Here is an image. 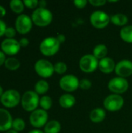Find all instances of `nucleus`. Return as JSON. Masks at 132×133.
<instances>
[{
    "instance_id": "f257e3e1",
    "label": "nucleus",
    "mask_w": 132,
    "mask_h": 133,
    "mask_svg": "<svg viewBox=\"0 0 132 133\" xmlns=\"http://www.w3.org/2000/svg\"><path fill=\"white\" fill-rule=\"evenodd\" d=\"M33 23L37 26L44 27L48 26L53 19L51 12L46 8H37L36 9L31 16Z\"/></svg>"
},
{
    "instance_id": "f03ea898",
    "label": "nucleus",
    "mask_w": 132,
    "mask_h": 133,
    "mask_svg": "<svg viewBox=\"0 0 132 133\" xmlns=\"http://www.w3.org/2000/svg\"><path fill=\"white\" fill-rule=\"evenodd\" d=\"M60 45L56 37H49L42 41L40 44V51L45 56H52L59 51Z\"/></svg>"
},
{
    "instance_id": "7ed1b4c3",
    "label": "nucleus",
    "mask_w": 132,
    "mask_h": 133,
    "mask_svg": "<svg viewBox=\"0 0 132 133\" xmlns=\"http://www.w3.org/2000/svg\"><path fill=\"white\" fill-rule=\"evenodd\" d=\"M40 104V98L35 91H26L21 98V104L23 108L26 111H33Z\"/></svg>"
},
{
    "instance_id": "20e7f679",
    "label": "nucleus",
    "mask_w": 132,
    "mask_h": 133,
    "mask_svg": "<svg viewBox=\"0 0 132 133\" xmlns=\"http://www.w3.org/2000/svg\"><path fill=\"white\" fill-rule=\"evenodd\" d=\"M110 22V17L109 15L100 10L93 12L90 16V23L95 28L103 29L109 24Z\"/></svg>"
},
{
    "instance_id": "39448f33",
    "label": "nucleus",
    "mask_w": 132,
    "mask_h": 133,
    "mask_svg": "<svg viewBox=\"0 0 132 133\" xmlns=\"http://www.w3.org/2000/svg\"><path fill=\"white\" fill-rule=\"evenodd\" d=\"M99 65V60L93 55H85L79 60L80 69L86 73L94 72Z\"/></svg>"
},
{
    "instance_id": "423d86ee",
    "label": "nucleus",
    "mask_w": 132,
    "mask_h": 133,
    "mask_svg": "<svg viewBox=\"0 0 132 133\" xmlns=\"http://www.w3.org/2000/svg\"><path fill=\"white\" fill-rule=\"evenodd\" d=\"M21 101L20 94L15 90H9L3 93L0 98V101L2 105L6 108H14L19 104Z\"/></svg>"
},
{
    "instance_id": "0eeeda50",
    "label": "nucleus",
    "mask_w": 132,
    "mask_h": 133,
    "mask_svg": "<svg viewBox=\"0 0 132 133\" xmlns=\"http://www.w3.org/2000/svg\"><path fill=\"white\" fill-rule=\"evenodd\" d=\"M124 103V99L121 95L113 94L105 98L103 101V106L107 111L115 112L122 108Z\"/></svg>"
},
{
    "instance_id": "6e6552de",
    "label": "nucleus",
    "mask_w": 132,
    "mask_h": 133,
    "mask_svg": "<svg viewBox=\"0 0 132 133\" xmlns=\"http://www.w3.org/2000/svg\"><path fill=\"white\" fill-rule=\"evenodd\" d=\"M34 69L36 72L43 78L51 77L54 72L52 63L46 59H40L37 61L34 65Z\"/></svg>"
},
{
    "instance_id": "1a4fd4ad",
    "label": "nucleus",
    "mask_w": 132,
    "mask_h": 133,
    "mask_svg": "<svg viewBox=\"0 0 132 133\" xmlns=\"http://www.w3.org/2000/svg\"><path fill=\"white\" fill-rule=\"evenodd\" d=\"M59 86L61 90L66 92H74L79 87V80L72 74L65 75L61 78Z\"/></svg>"
},
{
    "instance_id": "9d476101",
    "label": "nucleus",
    "mask_w": 132,
    "mask_h": 133,
    "mask_svg": "<svg viewBox=\"0 0 132 133\" xmlns=\"http://www.w3.org/2000/svg\"><path fill=\"white\" fill-rule=\"evenodd\" d=\"M128 83L126 79L122 77H115L111 79L108 83L109 90L114 94H124L128 89Z\"/></svg>"
},
{
    "instance_id": "9b49d317",
    "label": "nucleus",
    "mask_w": 132,
    "mask_h": 133,
    "mask_svg": "<svg viewBox=\"0 0 132 133\" xmlns=\"http://www.w3.org/2000/svg\"><path fill=\"white\" fill-rule=\"evenodd\" d=\"M32 19L26 14H20L16 18L15 22L16 30L21 34H26L29 33L32 29Z\"/></svg>"
},
{
    "instance_id": "f8f14e48",
    "label": "nucleus",
    "mask_w": 132,
    "mask_h": 133,
    "mask_svg": "<svg viewBox=\"0 0 132 133\" xmlns=\"http://www.w3.org/2000/svg\"><path fill=\"white\" fill-rule=\"evenodd\" d=\"M47 112L43 109H36L30 115V122L35 128H41L47 124Z\"/></svg>"
},
{
    "instance_id": "ddd939ff",
    "label": "nucleus",
    "mask_w": 132,
    "mask_h": 133,
    "mask_svg": "<svg viewBox=\"0 0 132 133\" xmlns=\"http://www.w3.org/2000/svg\"><path fill=\"white\" fill-rule=\"evenodd\" d=\"M20 48L21 46L19 44V42L13 38H6L2 41L1 44V48L2 51L9 55H14L17 54L19 51Z\"/></svg>"
},
{
    "instance_id": "4468645a",
    "label": "nucleus",
    "mask_w": 132,
    "mask_h": 133,
    "mask_svg": "<svg viewBox=\"0 0 132 133\" xmlns=\"http://www.w3.org/2000/svg\"><path fill=\"white\" fill-rule=\"evenodd\" d=\"M115 72L119 77L126 78L132 74V62L128 59L120 61L115 67Z\"/></svg>"
},
{
    "instance_id": "2eb2a0df",
    "label": "nucleus",
    "mask_w": 132,
    "mask_h": 133,
    "mask_svg": "<svg viewBox=\"0 0 132 133\" xmlns=\"http://www.w3.org/2000/svg\"><path fill=\"white\" fill-rule=\"evenodd\" d=\"M12 122L10 113L4 108H0V132L9 131L12 125Z\"/></svg>"
},
{
    "instance_id": "dca6fc26",
    "label": "nucleus",
    "mask_w": 132,
    "mask_h": 133,
    "mask_svg": "<svg viewBox=\"0 0 132 133\" xmlns=\"http://www.w3.org/2000/svg\"><path fill=\"white\" fill-rule=\"evenodd\" d=\"M115 67L116 65L114 61L109 57H106L99 61L98 68L103 73H111L114 70H115Z\"/></svg>"
},
{
    "instance_id": "f3484780",
    "label": "nucleus",
    "mask_w": 132,
    "mask_h": 133,
    "mask_svg": "<svg viewBox=\"0 0 132 133\" xmlns=\"http://www.w3.org/2000/svg\"><path fill=\"white\" fill-rule=\"evenodd\" d=\"M59 104L61 107L64 108H72L75 104V98L73 95L70 94H65L61 95L59 98Z\"/></svg>"
},
{
    "instance_id": "a211bd4d",
    "label": "nucleus",
    "mask_w": 132,
    "mask_h": 133,
    "mask_svg": "<svg viewBox=\"0 0 132 133\" xmlns=\"http://www.w3.org/2000/svg\"><path fill=\"white\" fill-rule=\"evenodd\" d=\"M105 117H106V112L103 108H97L92 110L89 115L90 120L94 123H100L103 122L105 119Z\"/></svg>"
},
{
    "instance_id": "6ab92c4d",
    "label": "nucleus",
    "mask_w": 132,
    "mask_h": 133,
    "mask_svg": "<svg viewBox=\"0 0 132 133\" xmlns=\"http://www.w3.org/2000/svg\"><path fill=\"white\" fill-rule=\"evenodd\" d=\"M110 22L115 26H125L128 22V16L123 13H117L110 17Z\"/></svg>"
},
{
    "instance_id": "aec40b11",
    "label": "nucleus",
    "mask_w": 132,
    "mask_h": 133,
    "mask_svg": "<svg viewBox=\"0 0 132 133\" xmlns=\"http://www.w3.org/2000/svg\"><path fill=\"white\" fill-rule=\"evenodd\" d=\"M107 48L105 44H100L96 45L93 51V55L98 59V60H101L104 58L107 57Z\"/></svg>"
},
{
    "instance_id": "412c9836",
    "label": "nucleus",
    "mask_w": 132,
    "mask_h": 133,
    "mask_svg": "<svg viewBox=\"0 0 132 133\" xmlns=\"http://www.w3.org/2000/svg\"><path fill=\"white\" fill-rule=\"evenodd\" d=\"M61 124L56 120L48 122L44 126V133H59L61 131Z\"/></svg>"
},
{
    "instance_id": "4be33fe9",
    "label": "nucleus",
    "mask_w": 132,
    "mask_h": 133,
    "mask_svg": "<svg viewBox=\"0 0 132 133\" xmlns=\"http://www.w3.org/2000/svg\"><path fill=\"white\" fill-rule=\"evenodd\" d=\"M120 36L124 41L127 43H132V26H124L121 30Z\"/></svg>"
},
{
    "instance_id": "5701e85b",
    "label": "nucleus",
    "mask_w": 132,
    "mask_h": 133,
    "mask_svg": "<svg viewBox=\"0 0 132 133\" xmlns=\"http://www.w3.org/2000/svg\"><path fill=\"white\" fill-rule=\"evenodd\" d=\"M34 89H35V92L37 94H44L49 90V84L47 81L41 79L37 82Z\"/></svg>"
},
{
    "instance_id": "b1692460",
    "label": "nucleus",
    "mask_w": 132,
    "mask_h": 133,
    "mask_svg": "<svg viewBox=\"0 0 132 133\" xmlns=\"http://www.w3.org/2000/svg\"><path fill=\"white\" fill-rule=\"evenodd\" d=\"M9 6L10 9H12V12H14L15 13H21L23 9H24V4L23 2L20 1V0H12L9 2Z\"/></svg>"
},
{
    "instance_id": "393cba45",
    "label": "nucleus",
    "mask_w": 132,
    "mask_h": 133,
    "mask_svg": "<svg viewBox=\"0 0 132 133\" xmlns=\"http://www.w3.org/2000/svg\"><path fill=\"white\" fill-rule=\"evenodd\" d=\"M5 66L6 67V69H8L9 70H16L19 68L20 66V62L18 59H16V58H8L5 62Z\"/></svg>"
},
{
    "instance_id": "a878e982",
    "label": "nucleus",
    "mask_w": 132,
    "mask_h": 133,
    "mask_svg": "<svg viewBox=\"0 0 132 133\" xmlns=\"http://www.w3.org/2000/svg\"><path fill=\"white\" fill-rule=\"evenodd\" d=\"M41 108L44 111L49 110L52 106V100L48 96H43L40 99V104Z\"/></svg>"
},
{
    "instance_id": "bb28decb",
    "label": "nucleus",
    "mask_w": 132,
    "mask_h": 133,
    "mask_svg": "<svg viewBox=\"0 0 132 133\" xmlns=\"http://www.w3.org/2000/svg\"><path fill=\"white\" fill-rule=\"evenodd\" d=\"M12 127L13 128V130L16 132H21L25 129V122L20 118H17L13 120Z\"/></svg>"
},
{
    "instance_id": "cd10ccee",
    "label": "nucleus",
    "mask_w": 132,
    "mask_h": 133,
    "mask_svg": "<svg viewBox=\"0 0 132 133\" xmlns=\"http://www.w3.org/2000/svg\"><path fill=\"white\" fill-rule=\"evenodd\" d=\"M54 69L58 74H64L67 71V65L63 62H58L54 65Z\"/></svg>"
},
{
    "instance_id": "c85d7f7f",
    "label": "nucleus",
    "mask_w": 132,
    "mask_h": 133,
    "mask_svg": "<svg viewBox=\"0 0 132 133\" xmlns=\"http://www.w3.org/2000/svg\"><path fill=\"white\" fill-rule=\"evenodd\" d=\"M92 87V83L88 79H83L79 81V87L82 90H89Z\"/></svg>"
},
{
    "instance_id": "c756f323",
    "label": "nucleus",
    "mask_w": 132,
    "mask_h": 133,
    "mask_svg": "<svg viewBox=\"0 0 132 133\" xmlns=\"http://www.w3.org/2000/svg\"><path fill=\"white\" fill-rule=\"evenodd\" d=\"M23 4L29 9H34L39 5V2L37 0H24Z\"/></svg>"
},
{
    "instance_id": "7c9ffc66",
    "label": "nucleus",
    "mask_w": 132,
    "mask_h": 133,
    "mask_svg": "<svg viewBox=\"0 0 132 133\" xmlns=\"http://www.w3.org/2000/svg\"><path fill=\"white\" fill-rule=\"evenodd\" d=\"M5 35L8 38L12 39L16 35V30L13 27H7L5 32Z\"/></svg>"
},
{
    "instance_id": "2f4dec72",
    "label": "nucleus",
    "mask_w": 132,
    "mask_h": 133,
    "mask_svg": "<svg viewBox=\"0 0 132 133\" xmlns=\"http://www.w3.org/2000/svg\"><path fill=\"white\" fill-rule=\"evenodd\" d=\"M73 3L75 5V7H77L79 9H83L86 7V4L88 3V1H86V0H75L73 2Z\"/></svg>"
},
{
    "instance_id": "473e14b6",
    "label": "nucleus",
    "mask_w": 132,
    "mask_h": 133,
    "mask_svg": "<svg viewBox=\"0 0 132 133\" xmlns=\"http://www.w3.org/2000/svg\"><path fill=\"white\" fill-rule=\"evenodd\" d=\"M89 2L93 5V6H96V7H99V6H103L106 4L107 1L105 0H89Z\"/></svg>"
},
{
    "instance_id": "72a5a7b5",
    "label": "nucleus",
    "mask_w": 132,
    "mask_h": 133,
    "mask_svg": "<svg viewBox=\"0 0 132 133\" xmlns=\"http://www.w3.org/2000/svg\"><path fill=\"white\" fill-rule=\"evenodd\" d=\"M6 24L5 23L0 19V37H2L3 34H5V30H6Z\"/></svg>"
},
{
    "instance_id": "f704fd0d",
    "label": "nucleus",
    "mask_w": 132,
    "mask_h": 133,
    "mask_svg": "<svg viewBox=\"0 0 132 133\" xmlns=\"http://www.w3.org/2000/svg\"><path fill=\"white\" fill-rule=\"evenodd\" d=\"M19 42L20 46H21V47H23V48L28 46V44H29V40H28L27 38H26V37L21 38L20 41H19Z\"/></svg>"
},
{
    "instance_id": "c9c22d12",
    "label": "nucleus",
    "mask_w": 132,
    "mask_h": 133,
    "mask_svg": "<svg viewBox=\"0 0 132 133\" xmlns=\"http://www.w3.org/2000/svg\"><path fill=\"white\" fill-rule=\"evenodd\" d=\"M5 53L3 51H0V66L2 65H3L5 62Z\"/></svg>"
},
{
    "instance_id": "e433bc0d",
    "label": "nucleus",
    "mask_w": 132,
    "mask_h": 133,
    "mask_svg": "<svg viewBox=\"0 0 132 133\" xmlns=\"http://www.w3.org/2000/svg\"><path fill=\"white\" fill-rule=\"evenodd\" d=\"M57 40L59 41V43L60 44H62V43H64L65 42V35L64 34H58V36H57Z\"/></svg>"
},
{
    "instance_id": "4c0bfd02",
    "label": "nucleus",
    "mask_w": 132,
    "mask_h": 133,
    "mask_svg": "<svg viewBox=\"0 0 132 133\" xmlns=\"http://www.w3.org/2000/svg\"><path fill=\"white\" fill-rule=\"evenodd\" d=\"M5 13H6L5 9L3 6L0 5V19L2 18V17L5 15Z\"/></svg>"
},
{
    "instance_id": "58836bf2",
    "label": "nucleus",
    "mask_w": 132,
    "mask_h": 133,
    "mask_svg": "<svg viewBox=\"0 0 132 133\" xmlns=\"http://www.w3.org/2000/svg\"><path fill=\"white\" fill-rule=\"evenodd\" d=\"M47 5V2L44 1V0H41L39 2V5H40V8H45Z\"/></svg>"
},
{
    "instance_id": "ea45409f",
    "label": "nucleus",
    "mask_w": 132,
    "mask_h": 133,
    "mask_svg": "<svg viewBox=\"0 0 132 133\" xmlns=\"http://www.w3.org/2000/svg\"><path fill=\"white\" fill-rule=\"evenodd\" d=\"M28 133H44V132H42L41 130H39V129H34V130H32L30 131V132Z\"/></svg>"
},
{
    "instance_id": "a19ab883",
    "label": "nucleus",
    "mask_w": 132,
    "mask_h": 133,
    "mask_svg": "<svg viewBox=\"0 0 132 133\" xmlns=\"http://www.w3.org/2000/svg\"><path fill=\"white\" fill-rule=\"evenodd\" d=\"M5 133H18V132H16V131H15V130H12V129H9V131H7Z\"/></svg>"
},
{
    "instance_id": "79ce46f5",
    "label": "nucleus",
    "mask_w": 132,
    "mask_h": 133,
    "mask_svg": "<svg viewBox=\"0 0 132 133\" xmlns=\"http://www.w3.org/2000/svg\"><path fill=\"white\" fill-rule=\"evenodd\" d=\"M2 94H3V89H2V87L0 86V98H1V97L2 96Z\"/></svg>"
}]
</instances>
